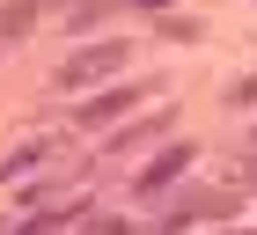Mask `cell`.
Here are the masks:
<instances>
[{
    "label": "cell",
    "instance_id": "obj_1",
    "mask_svg": "<svg viewBox=\"0 0 257 235\" xmlns=\"http://www.w3.org/2000/svg\"><path fill=\"white\" fill-rule=\"evenodd\" d=\"M125 52H133V44H118V37L81 44L74 59H59V88H88V81H110V74L125 66Z\"/></svg>",
    "mask_w": 257,
    "mask_h": 235
},
{
    "label": "cell",
    "instance_id": "obj_2",
    "mask_svg": "<svg viewBox=\"0 0 257 235\" xmlns=\"http://www.w3.org/2000/svg\"><path fill=\"white\" fill-rule=\"evenodd\" d=\"M140 96H147L140 81H125V88H103V96H88V103H81V125H88V133H103V125H118V118L133 110Z\"/></svg>",
    "mask_w": 257,
    "mask_h": 235
},
{
    "label": "cell",
    "instance_id": "obj_3",
    "mask_svg": "<svg viewBox=\"0 0 257 235\" xmlns=\"http://www.w3.org/2000/svg\"><path fill=\"white\" fill-rule=\"evenodd\" d=\"M184 169H191V147H184V140H177L169 155H155V162H147V169H140V198H155V191H169V184H177Z\"/></svg>",
    "mask_w": 257,
    "mask_h": 235
},
{
    "label": "cell",
    "instance_id": "obj_4",
    "mask_svg": "<svg viewBox=\"0 0 257 235\" xmlns=\"http://www.w3.org/2000/svg\"><path fill=\"white\" fill-rule=\"evenodd\" d=\"M37 15H44V0H8V8H0V44H22Z\"/></svg>",
    "mask_w": 257,
    "mask_h": 235
},
{
    "label": "cell",
    "instance_id": "obj_5",
    "mask_svg": "<svg viewBox=\"0 0 257 235\" xmlns=\"http://www.w3.org/2000/svg\"><path fill=\"white\" fill-rule=\"evenodd\" d=\"M162 133H169V110H155V118H140V125H125V133H110V147L133 155V147H147V140H162Z\"/></svg>",
    "mask_w": 257,
    "mask_h": 235
},
{
    "label": "cell",
    "instance_id": "obj_6",
    "mask_svg": "<svg viewBox=\"0 0 257 235\" xmlns=\"http://www.w3.org/2000/svg\"><path fill=\"white\" fill-rule=\"evenodd\" d=\"M44 155H52V140H30V147H15V155L0 162V176H30V169H37Z\"/></svg>",
    "mask_w": 257,
    "mask_h": 235
},
{
    "label": "cell",
    "instance_id": "obj_7",
    "mask_svg": "<svg viewBox=\"0 0 257 235\" xmlns=\"http://www.w3.org/2000/svg\"><path fill=\"white\" fill-rule=\"evenodd\" d=\"M250 191H257V162H250Z\"/></svg>",
    "mask_w": 257,
    "mask_h": 235
},
{
    "label": "cell",
    "instance_id": "obj_8",
    "mask_svg": "<svg viewBox=\"0 0 257 235\" xmlns=\"http://www.w3.org/2000/svg\"><path fill=\"white\" fill-rule=\"evenodd\" d=\"M140 8H162V0H140Z\"/></svg>",
    "mask_w": 257,
    "mask_h": 235
}]
</instances>
